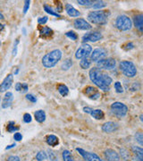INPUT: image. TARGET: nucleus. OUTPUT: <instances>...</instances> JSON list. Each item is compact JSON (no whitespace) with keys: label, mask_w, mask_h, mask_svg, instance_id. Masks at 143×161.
<instances>
[{"label":"nucleus","mask_w":143,"mask_h":161,"mask_svg":"<svg viewBox=\"0 0 143 161\" xmlns=\"http://www.w3.org/2000/svg\"><path fill=\"white\" fill-rule=\"evenodd\" d=\"M90 79L93 83L104 92L110 91V85L113 82L112 78L109 75L104 74L103 72L97 67H93L90 70Z\"/></svg>","instance_id":"f257e3e1"},{"label":"nucleus","mask_w":143,"mask_h":161,"mask_svg":"<svg viewBox=\"0 0 143 161\" xmlns=\"http://www.w3.org/2000/svg\"><path fill=\"white\" fill-rule=\"evenodd\" d=\"M62 58V52L59 49H54L46 54L42 58V64L46 68H52L57 64Z\"/></svg>","instance_id":"f03ea898"},{"label":"nucleus","mask_w":143,"mask_h":161,"mask_svg":"<svg viewBox=\"0 0 143 161\" xmlns=\"http://www.w3.org/2000/svg\"><path fill=\"white\" fill-rule=\"evenodd\" d=\"M108 17V12L106 10L104 11H92L88 14V20L94 24H105L107 22Z\"/></svg>","instance_id":"7ed1b4c3"},{"label":"nucleus","mask_w":143,"mask_h":161,"mask_svg":"<svg viewBox=\"0 0 143 161\" xmlns=\"http://www.w3.org/2000/svg\"><path fill=\"white\" fill-rule=\"evenodd\" d=\"M120 71L123 73V75H125L128 78H133L137 75V68L136 65L131 61H121L119 64Z\"/></svg>","instance_id":"20e7f679"},{"label":"nucleus","mask_w":143,"mask_h":161,"mask_svg":"<svg viewBox=\"0 0 143 161\" xmlns=\"http://www.w3.org/2000/svg\"><path fill=\"white\" fill-rule=\"evenodd\" d=\"M115 27L122 31H129L132 29V20L124 14L119 15L115 20Z\"/></svg>","instance_id":"39448f33"},{"label":"nucleus","mask_w":143,"mask_h":161,"mask_svg":"<svg viewBox=\"0 0 143 161\" xmlns=\"http://www.w3.org/2000/svg\"><path fill=\"white\" fill-rule=\"evenodd\" d=\"M111 111L112 113L119 117H124L125 116L127 112H128V108L127 106L122 102H114L111 105Z\"/></svg>","instance_id":"423d86ee"},{"label":"nucleus","mask_w":143,"mask_h":161,"mask_svg":"<svg viewBox=\"0 0 143 161\" xmlns=\"http://www.w3.org/2000/svg\"><path fill=\"white\" fill-rule=\"evenodd\" d=\"M92 52V47L90 44L88 43H83L81 46L76 50L75 52V58L76 59H83L87 58Z\"/></svg>","instance_id":"0eeeda50"},{"label":"nucleus","mask_w":143,"mask_h":161,"mask_svg":"<svg viewBox=\"0 0 143 161\" xmlns=\"http://www.w3.org/2000/svg\"><path fill=\"white\" fill-rule=\"evenodd\" d=\"M115 65H116V61L112 58H103L97 62V68L100 70H112L115 67Z\"/></svg>","instance_id":"6e6552de"},{"label":"nucleus","mask_w":143,"mask_h":161,"mask_svg":"<svg viewBox=\"0 0 143 161\" xmlns=\"http://www.w3.org/2000/svg\"><path fill=\"white\" fill-rule=\"evenodd\" d=\"M76 150L79 152V154L87 161H104L103 159H101L97 154L95 153H91V152H89V151H86V150H82L80 148H77Z\"/></svg>","instance_id":"1a4fd4ad"},{"label":"nucleus","mask_w":143,"mask_h":161,"mask_svg":"<svg viewBox=\"0 0 143 161\" xmlns=\"http://www.w3.org/2000/svg\"><path fill=\"white\" fill-rule=\"evenodd\" d=\"M102 39V34L98 31H92V32H88L82 36V42L87 43V42H96L97 40Z\"/></svg>","instance_id":"9d476101"},{"label":"nucleus","mask_w":143,"mask_h":161,"mask_svg":"<svg viewBox=\"0 0 143 161\" xmlns=\"http://www.w3.org/2000/svg\"><path fill=\"white\" fill-rule=\"evenodd\" d=\"M74 26L75 29L81 30V31H88V30L91 29V23H89L85 19H82V18H77L74 22Z\"/></svg>","instance_id":"9b49d317"},{"label":"nucleus","mask_w":143,"mask_h":161,"mask_svg":"<svg viewBox=\"0 0 143 161\" xmlns=\"http://www.w3.org/2000/svg\"><path fill=\"white\" fill-rule=\"evenodd\" d=\"M107 55V51L104 48H96L91 54V61L93 62H97L101 59H103Z\"/></svg>","instance_id":"f8f14e48"},{"label":"nucleus","mask_w":143,"mask_h":161,"mask_svg":"<svg viewBox=\"0 0 143 161\" xmlns=\"http://www.w3.org/2000/svg\"><path fill=\"white\" fill-rule=\"evenodd\" d=\"M13 82H14V75H8L2 81V83L0 84V93L6 92L7 90H9Z\"/></svg>","instance_id":"ddd939ff"},{"label":"nucleus","mask_w":143,"mask_h":161,"mask_svg":"<svg viewBox=\"0 0 143 161\" xmlns=\"http://www.w3.org/2000/svg\"><path fill=\"white\" fill-rule=\"evenodd\" d=\"M107 161H120V157L115 150L112 149H107L104 152Z\"/></svg>","instance_id":"4468645a"},{"label":"nucleus","mask_w":143,"mask_h":161,"mask_svg":"<svg viewBox=\"0 0 143 161\" xmlns=\"http://www.w3.org/2000/svg\"><path fill=\"white\" fill-rule=\"evenodd\" d=\"M118 128L117 124H115L114 122H107L102 125V131L107 133H111V132L116 131Z\"/></svg>","instance_id":"2eb2a0df"},{"label":"nucleus","mask_w":143,"mask_h":161,"mask_svg":"<svg viewBox=\"0 0 143 161\" xmlns=\"http://www.w3.org/2000/svg\"><path fill=\"white\" fill-rule=\"evenodd\" d=\"M85 93L92 99H97L100 97V93L98 92V91L96 88H93L91 86H89L86 88Z\"/></svg>","instance_id":"dca6fc26"},{"label":"nucleus","mask_w":143,"mask_h":161,"mask_svg":"<svg viewBox=\"0 0 143 161\" xmlns=\"http://www.w3.org/2000/svg\"><path fill=\"white\" fill-rule=\"evenodd\" d=\"M13 100H14L13 93L12 92H6L5 97L3 98V101H2V108H7L11 107Z\"/></svg>","instance_id":"f3484780"},{"label":"nucleus","mask_w":143,"mask_h":161,"mask_svg":"<svg viewBox=\"0 0 143 161\" xmlns=\"http://www.w3.org/2000/svg\"><path fill=\"white\" fill-rule=\"evenodd\" d=\"M65 11L67 13L69 16L71 17H79L80 15V13L77 9H75L74 6L70 4H66L65 6Z\"/></svg>","instance_id":"a211bd4d"},{"label":"nucleus","mask_w":143,"mask_h":161,"mask_svg":"<svg viewBox=\"0 0 143 161\" xmlns=\"http://www.w3.org/2000/svg\"><path fill=\"white\" fill-rule=\"evenodd\" d=\"M133 23L134 26L137 28L140 32L142 31L143 30V15L142 14H137L134 19H133Z\"/></svg>","instance_id":"6ab92c4d"},{"label":"nucleus","mask_w":143,"mask_h":161,"mask_svg":"<svg viewBox=\"0 0 143 161\" xmlns=\"http://www.w3.org/2000/svg\"><path fill=\"white\" fill-rule=\"evenodd\" d=\"M34 117L38 123H43L46 120V113L43 110H38L34 113Z\"/></svg>","instance_id":"aec40b11"},{"label":"nucleus","mask_w":143,"mask_h":161,"mask_svg":"<svg viewBox=\"0 0 143 161\" xmlns=\"http://www.w3.org/2000/svg\"><path fill=\"white\" fill-rule=\"evenodd\" d=\"M90 115H91L93 118L97 119V120H102V119H104V116H105L104 112L101 109H93Z\"/></svg>","instance_id":"412c9836"},{"label":"nucleus","mask_w":143,"mask_h":161,"mask_svg":"<svg viewBox=\"0 0 143 161\" xmlns=\"http://www.w3.org/2000/svg\"><path fill=\"white\" fill-rule=\"evenodd\" d=\"M132 151L134 152V154L136 156V158L138 161H142L143 158V150L141 147H136L133 146L132 147Z\"/></svg>","instance_id":"4be33fe9"},{"label":"nucleus","mask_w":143,"mask_h":161,"mask_svg":"<svg viewBox=\"0 0 143 161\" xmlns=\"http://www.w3.org/2000/svg\"><path fill=\"white\" fill-rule=\"evenodd\" d=\"M47 143L48 144L49 146H51V147H55L58 144V138L56 135L50 134V135H48L47 137Z\"/></svg>","instance_id":"5701e85b"},{"label":"nucleus","mask_w":143,"mask_h":161,"mask_svg":"<svg viewBox=\"0 0 143 161\" xmlns=\"http://www.w3.org/2000/svg\"><path fill=\"white\" fill-rule=\"evenodd\" d=\"M57 90H58V92L63 96V97H66L68 95L69 93V89L68 87L64 84H59L57 86Z\"/></svg>","instance_id":"b1692460"},{"label":"nucleus","mask_w":143,"mask_h":161,"mask_svg":"<svg viewBox=\"0 0 143 161\" xmlns=\"http://www.w3.org/2000/svg\"><path fill=\"white\" fill-rule=\"evenodd\" d=\"M91 61L88 58H83L80 61V66L82 69H88V68L91 67Z\"/></svg>","instance_id":"393cba45"},{"label":"nucleus","mask_w":143,"mask_h":161,"mask_svg":"<svg viewBox=\"0 0 143 161\" xmlns=\"http://www.w3.org/2000/svg\"><path fill=\"white\" fill-rule=\"evenodd\" d=\"M72 66H73V60L70 59V58L65 59L63 62V64H61V68H62V70H63V71H67V70L70 69Z\"/></svg>","instance_id":"a878e982"},{"label":"nucleus","mask_w":143,"mask_h":161,"mask_svg":"<svg viewBox=\"0 0 143 161\" xmlns=\"http://www.w3.org/2000/svg\"><path fill=\"white\" fill-rule=\"evenodd\" d=\"M44 10H45L48 14H50V15L56 16V17H60V14H59L57 11H55L52 7H50L49 6H47V5H45V6H44Z\"/></svg>","instance_id":"bb28decb"},{"label":"nucleus","mask_w":143,"mask_h":161,"mask_svg":"<svg viewBox=\"0 0 143 161\" xmlns=\"http://www.w3.org/2000/svg\"><path fill=\"white\" fill-rule=\"evenodd\" d=\"M62 156H63V161H74V158H73V156L69 150H63Z\"/></svg>","instance_id":"cd10ccee"},{"label":"nucleus","mask_w":143,"mask_h":161,"mask_svg":"<svg viewBox=\"0 0 143 161\" xmlns=\"http://www.w3.org/2000/svg\"><path fill=\"white\" fill-rule=\"evenodd\" d=\"M36 159L38 161H43L47 159V154L46 153V151L41 150L40 152H38V154L36 155Z\"/></svg>","instance_id":"c85d7f7f"},{"label":"nucleus","mask_w":143,"mask_h":161,"mask_svg":"<svg viewBox=\"0 0 143 161\" xmlns=\"http://www.w3.org/2000/svg\"><path fill=\"white\" fill-rule=\"evenodd\" d=\"M18 129H19V127L15 126V124L13 121L9 122V124L7 125V131H8V132H15V131H17Z\"/></svg>","instance_id":"c756f323"},{"label":"nucleus","mask_w":143,"mask_h":161,"mask_svg":"<svg viewBox=\"0 0 143 161\" xmlns=\"http://www.w3.org/2000/svg\"><path fill=\"white\" fill-rule=\"evenodd\" d=\"M106 6H107V4L105 2H103V1H97L96 3H93L91 7L95 8V9H101V8H103Z\"/></svg>","instance_id":"7c9ffc66"},{"label":"nucleus","mask_w":143,"mask_h":161,"mask_svg":"<svg viewBox=\"0 0 143 161\" xmlns=\"http://www.w3.org/2000/svg\"><path fill=\"white\" fill-rule=\"evenodd\" d=\"M114 89L117 93H123L124 92V88L122 86V83L120 81H115L114 82Z\"/></svg>","instance_id":"2f4dec72"},{"label":"nucleus","mask_w":143,"mask_h":161,"mask_svg":"<svg viewBox=\"0 0 143 161\" xmlns=\"http://www.w3.org/2000/svg\"><path fill=\"white\" fill-rule=\"evenodd\" d=\"M65 36L72 40H76L77 39H78V36H77V34L75 33L74 31H68V32H66V33H65Z\"/></svg>","instance_id":"473e14b6"},{"label":"nucleus","mask_w":143,"mask_h":161,"mask_svg":"<svg viewBox=\"0 0 143 161\" xmlns=\"http://www.w3.org/2000/svg\"><path fill=\"white\" fill-rule=\"evenodd\" d=\"M41 34L46 37H49L52 34V30L48 27H43V29L41 30Z\"/></svg>","instance_id":"72a5a7b5"},{"label":"nucleus","mask_w":143,"mask_h":161,"mask_svg":"<svg viewBox=\"0 0 143 161\" xmlns=\"http://www.w3.org/2000/svg\"><path fill=\"white\" fill-rule=\"evenodd\" d=\"M135 140H136V142H137L138 143L140 144V146L143 144V135L141 132H137L136 134H135Z\"/></svg>","instance_id":"f704fd0d"},{"label":"nucleus","mask_w":143,"mask_h":161,"mask_svg":"<svg viewBox=\"0 0 143 161\" xmlns=\"http://www.w3.org/2000/svg\"><path fill=\"white\" fill-rule=\"evenodd\" d=\"M93 1H90V0H80L78 1V4L80 6H91L93 5Z\"/></svg>","instance_id":"c9c22d12"},{"label":"nucleus","mask_w":143,"mask_h":161,"mask_svg":"<svg viewBox=\"0 0 143 161\" xmlns=\"http://www.w3.org/2000/svg\"><path fill=\"white\" fill-rule=\"evenodd\" d=\"M32 120V117H31V115L30 114H29V113H25L24 115H23V121H24V123H30Z\"/></svg>","instance_id":"e433bc0d"},{"label":"nucleus","mask_w":143,"mask_h":161,"mask_svg":"<svg viewBox=\"0 0 143 161\" xmlns=\"http://www.w3.org/2000/svg\"><path fill=\"white\" fill-rule=\"evenodd\" d=\"M26 98L28 99L29 101H30V102H32V103L37 102V98L35 97L34 95H32V94H27V95H26Z\"/></svg>","instance_id":"4c0bfd02"},{"label":"nucleus","mask_w":143,"mask_h":161,"mask_svg":"<svg viewBox=\"0 0 143 161\" xmlns=\"http://www.w3.org/2000/svg\"><path fill=\"white\" fill-rule=\"evenodd\" d=\"M47 20H48V18L47 16L40 17L38 19V23H39V24H46L47 23Z\"/></svg>","instance_id":"58836bf2"},{"label":"nucleus","mask_w":143,"mask_h":161,"mask_svg":"<svg viewBox=\"0 0 143 161\" xmlns=\"http://www.w3.org/2000/svg\"><path fill=\"white\" fill-rule=\"evenodd\" d=\"M30 1H29V0H26L24 2V7H23V13L24 14H26L28 12L29 8H30Z\"/></svg>","instance_id":"ea45409f"},{"label":"nucleus","mask_w":143,"mask_h":161,"mask_svg":"<svg viewBox=\"0 0 143 161\" xmlns=\"http://www.w3.org/2000/svg\"><path fill=\"white\" fill-rule=\"evenodd\" d=\"M14 138L15 141H17V142H20V141H22L23 140V135L20 133V132H16V133H14Z\"/></svg>","instance_id":"a19ab883"},{"label":"nucleus","mask_w":143,"mask_h":161,"mask_svg":"<svg viewBox=\"0 0 143 161\" xmlns=\"http://www.w3.org/2000/svg\"><path fill=\"white\" fill-rule=\"evenodd\" d=\"M7 161H21V159L18 156H10L7 158Z\"/></svg>","instance_id":"79ce46f5"},{"label":"nucleus","mask_w":143,"mask_h":161,"mask_svg":"<svg viewBox=\"0 0 143 161\" xmlns=\"http://www.w3.org/2000/svg\"><path fill=\"white\" fill-rule=\"evenodd\" d=\"M19 42V40H15V44H14V50H13V56H15L16 55V50H17V44Z\"/></svg>","instance_id":"37998d69"},{"label":"nucleus","mask_w":143,"mask_h":161,"mask_svg":"<svg viewBox=\"0 0 143 161\" xmlns=\"http://www.w3.org/2000/svg\"><path fill=\"white\" fill-rule=\"evenodd\" d=\"M28 91V84L27 83H22V92H25Z\"/></svg>","instance_id":"c03bdc74"},{"label":"nucleus","mask_w":143,"mask_h":161,"mask_svg":"<svg viewBox=\"0 0 143 161\" xmlns=\"http://www.w3.org/2000/svg\"><path fill=\"white\" fill-rule=\"evenodd\" d=\"M15 90L17 92H22V83L21 82H17L15 84Z\"/></svg>","instance_id":"a18cd8bd"},{"label":"nucleus","mask_w":143,"mask_h":161,"mask_svg":"<svg viewBox=\"0 0 143 161\" xmlns=\"http://www.w3.org/2000/svg\"><path fill=\"white\" fill-rule=\"evenodd\" d=\"M92 110L93 109H92L91 108H89V107H86V108H83V111H84L85 113H88V114H91Z\"/></svg>","instance_id":"49530a36"},{"label":"nucleus","mask_w":143,"mask_h":161,"mask_svg":"<svg viewBox=\"0 0 143 161\" xmlns=\"http://www.w3.org/2000/svg\"><path fill=\"white\" fill-rule=\"evenodd\" d=\"M13 147H15V144L14 143V144H12V145H9V146H7V147H6V150H10V149H12Z\"/></svg>","instance_id":"de8ad7c7"},{"label":"nucleus","mask_w":143,"mask_h":161,"mask_svg":"<svg viewBox=\"0 0 143 161\" xmlns=\"http://www.w3.org/2000/svg\"><path fill=\"white\" fill-rule=\"evenodd\" d=\"M0 19H4V15L2 14V13H0Z\"/></svg>","instance_id":"09e8293b"},{"label":"nucleus","mask_w":143,"mask_h":161,"mask_svg":"<svg viewBox=\"0 0 143 161\" xmlns=\"http://www.w3.org/2000/svg\"><path fill=\"white\" fill-rule=\"evenodd\" d=\"M2 27H3V26H2V24H1V23H0V29H1V28H2Z\"/></svg>","instance_id":"8fccbe9b"}]
</instances>
